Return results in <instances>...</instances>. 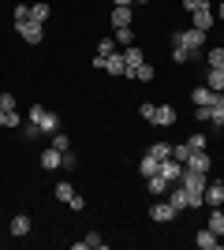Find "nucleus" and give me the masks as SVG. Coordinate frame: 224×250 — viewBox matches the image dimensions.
Here are the masks:
<instances>
[{
  "instance_id": "obj_10",
  "label": "nucleus",
  "mask_w": 224,
  "mask_h": 250,
  "mask_svg": "<svg viewBox=\"0 0 224 250\" xmlns=\"http://www.w3.org/2000/svg\"><path fill=\"white\" fill-rule=\"evenodd\" d=\"M149 217L157 220V224H164V220H172V217H176V209H172L168 202H153V206H149Z\"/></svg>"
},
{
  "instance_id": "obj_12",
  "label": "nucleus",
  "mask_w": 224,
  "mask_h": 250,
  "mask_svg": "<svg viewBox=\"0 0 224 250\" xmlns=\"http://www.w3.org/2000/svg\"><path fill=\"white\" fill-rule=\"evenodd\" d=\"M168 206L176 209V213L191 209V206H187V190H183V183H172V198H168Z\"/></svg>"
},
{
  "instance_id": "obj_19",
  "label": "nucleus",
  "mask_w": 224,
  "mask_h": 250,
  "mask_svg": "<svg viewBox=\"0 0 224 250\" xmlns=\"http://www.w3.org/2000/svg\"><path fill=\"white\" fill-rule=\"evenodd\" d=\"M213 94H217V90H209V86H198V90H191V101H194V104H213Z\"/></svg>"
},
{
  "instance_id": "obj_34",
  "label": "nucleus",
  "mask_w": 224,
  "mask_h": 250,
  "mask_svg": "<svg viewBox=\"0 0 224 250\" xmlns=\"http://www.w3.org/2000/svg\"><path fill=\"white\" fill-rule=\"evenodd\" d=\"M71 194H75L71 183H56V198H60V202H71Z\"/></svg>"
},
{
  "instance_id": "obj_41",
  "label": "nucleus",
  "mask_w": 224,
  "mask_h": 250,
  "mask_svg": "<svg viewBox=\"0 0 224 250\" xmlns=\"http://www.w3.org/2000/svg\"><path fill=\"white\" fill-rule=\"evenodd\" d=\"M75 165H79V157H75L71 149H64V165H60V168H75Z\"/></svg>"
},
{
  "instance_id": "obj_5",
  "label": "nucleus",
  "mask_w": 224,
  "mask_h": 250,
  "mask_svg": "<svg viewBox=\"0 0 224 250\" xmlns=\"http://www.w3.org/2000/svg\"><path fill=\"white\" fill-rule=\"evenodd\" d=\"M209 165H213V161H209V153H205V149H194L191 157H187V161H183V168H191V172H209Z\"/></svg>"
},
{
  "instance_id": "obj_22",
  "label": "nucleus",
  "mask_w": 224,
  "mask_h": 250,
  "mask_svg": "<svg viewBox=\"0 0 224 250\" xmlns=\"http://www.w3.org/2000/svg\"><path fill=\"white\" fill-rule=\"evenodd\" d=\"M112 26H131V8H112Z\"/></svg>"
},
{
  "instance_id": "obj_25",
  "label": "nucleus",
  "mask_w": 224,
  "mask_h": 250,
  "mask_svg": "<svg viewBox=\"0 0 224 250\" xmlns=\"http://www.w3.org/2000/svg\"><path fill=\"white\" fill-rule=\"evenodd\" d=\"M164 190H168V179L161 176V172H157V176H149V194H164Z\"/></svg>"
},
{
  "instance_id": "obj_42",
  "label": "nucleus",
  "mask_w": 224,
  "mask_h": 250,
  "mask_svg": "<svg viewBox=\"0 0 224 250\" xmlns=\"http://www.w3.org/2000/svg\"><path fill=\"white\" fill-rule=\"evenodd\" d=\"M153 108H157V104H149V101H142V108H139V112H142V120H153Z\"/></svg>"
},
{
  "instance_id": "obj_44",
  "label": "nucleus",
  "mask_w": 224,
  "mask_h": 250,
  "mask_svg": "<svg viewBox=\"0 0 224 250\" xmlns=\"http://www.w3.org/2000/svg\"><path fill=\"white\" fill-rule=\"evenodd\" d=\"M135 0H112V8H131Z\"/></svg>"
},
{
  "instance_id": "obj_6",
  "label": "nucleus",
  "mask_w": 224,
  "mask_h": 250,
  "mask_svg": "<svg viewBox=\"0 0 224 250\" xmlns=\"http://www.w3.org/2000/svg\"><path fill=\"white\" fill-rule=\"evenodd\" d=\"M191 15H194V30H205V34L213 30V19H217V15H213V8H209V4H202V8L191 11Z\"/></svg>"
},
{
  "instance_id": "obj_11",
  "label": "nucleus",
  "mask_w": 224,
  "mask_h": 250,
  "mask_svg": "<svg viewBox=\"0 0 224 250\" xmlns=\"http://www.w3.org/2000/svg\"><path fill=\"white\" fill-rule=\"evenodd\" d=\"M60 165H64V153H60V149H53V146L41 149V168L45 172H53V168H60Z\"/></svg>"
},
{
  "instance_id": "obj_20",
  "label": "nucleus",
  "mask_w": 224,
  "mask_h": 250,
  "mask_svg": "<svg viewBox=\"0 0 224 250\" xmlns=\"http://www.w3.org/2000/svg\"><path fill=\"white\" fill-rule=\"evenodd\" d=\"M205 86L221 94V90H224V67H209V79H205Z\"/></svg>"
},
{
  "instance_id": "obj_39",
  "label": "nucleus",
  "mask_w": 224,
  "mask_h": 250,
  "mask_svg": "<svg viewBox=\"0 0 224 250\" xmlns=\"http://www.w3.org/2000/svg\"><path fill=\"white\" fill-rule=\"evenodd\" d=\"M187 146H191V153H194V149H205V135H191V138H187Z\"/></svg>"
},
{
  "instance_id": "obj_2",
  "label": "nucleus",
  "mask_w": 224,
  "mask_h": 250,
  "mask_svg": "<svg viewBox=\"0 0 224 250\" xmlns=\"http://www.w3.org/2000/svg\"><path fill=\"white\" fill-rule=\"evenodd\" d=\"M202 42H205V30H172V45H183V49H191V60H198V52H202Z\"/></svg>"
},
{
  "instance_id": "obj_31",
  "label": "nucleus",
  "mask_w": 224,
  "mask_h": 250,
  "mask_svg": "<svg viewBox=\"0 0 224 250\" xmlns=\"http://www.w3.org/2000/svg\"><path fill=\"white\" fill-rule=\"evenodd\" d=\"M53 149H60V153H64V149H71V138H67L64 131H56V135H53Z\"/></svg>"
},
{
  "instance_id": "obj_35",
  "label": "nucleus",
  "mask_w": 224,
  "mask_h": 250,
  "mask_svg": "<svg viewBox=\"0 0 224 250\" xmlns=\"http://www.w3.org/2000/svg\"><path fill=\"white\" fill-rule=\"evenodd\" d=\"M26 19H30V4H19V8H15V26H22Z\"/></svg>"
},
{
  "instance_id": "obj_38",
  "label": "nucleus",
  "mask_w": 224,
  "mask_h": 250,
  "mask_svg": "<svg viewBox=\"0 0 224 250\" xmlns=\"http://www.w3.org/2000/svg\"><path fill=\"white\" fill-rule=\"evenodd\" d=\"M15 108V94H0V112H11Z\"/></svg>"
},
{
  "instance_id": "obj_23",
  "label": "nucleus",
  "mask_w": 224,
  "mask_h": 250,
  "mask_svg": "<svg viewBox=\"0 0 224 250\" xmlns=\"http://www.w3.org/2000/svg\"><path fill=\"white\" fill-rule=\"evenodd\" d=\"M11 235H19V239H22V235H30V217H15V220H11Z\"/></svg>"
},
{
  "instance_id": "obj_33",
  "label": "nucleus",
  "mask_w": 224,
  "mask_h": 250,
  "mask_svg": "<svg viewBox=\"0 0 224 250\" xmlns=\"http://www.w3.org/2000/svg\"><path fill=\"white\" fill-rule=\"evenodd\" d=\"M112 52H116L112 38H101V42H97V56H112Z\"/></svg>"
},
{
  "instance_id": "obj_26",
  "label": "nucleus",
  "mask_w": 224,
  "mask_h": 250,
  "mask_svg": "<svg viewBox=\"0 0 224 250\" xmlns=\"http://www.w3.org/2000/svg\"><path fill=\"white\" fill-rule=\"evenodd\" d=\"M149 153L157 157V161H164V157H172V142H153V146H149Z\"/></svg>"
},
{
  "instance_id": "obj_4",
  "label": "nucleus",
  "mask_w": 224,
  "mask_h": 250,
  "mask_svg": "<svg viewBox=\"0 0 224 250\" xmlns=\"http://www.w3.org/2000/svg\"><path fill=\"white\" fill-rule=\"evenodd\" d=\"M15 30L22 34V42H26V45H38V42H41V34H45V26H41V22H34V19H26L22 26H15Z\"/></svg>"
},
{
  "instance_id": "obj_32",
  "label": "nucleus",
  "mask_w": 224,
  "mask_h": 250,
  "mask_svg": "<svg viewBox=\"0 0 224 250\" xmlns=\"http://www.w3.org/2000/svg\"><path fill=\"white\" fill-rule=\"evenodd\" d=\"M172 60H176V63H187V60H191V49H183V45H172Z\"/></svg>"
},
{
  "instance_id": "obj_43",
  "label": "nucleus",
  "mask_w": 224,
  "mask_h": 250,
  "mask_svg": "<svg viewBox=\"0 0 224 250\" xmlns=\"http://www.w3.org/2000/svg\"><path fill=\"white\" fill-rule=\"evenodd\" d=\"M202 4H209V0H183V8H187V11H198Z\"/></svg>"
},
{
  "instance_id": "obj_13",
  "label": "nucleus",
  "mask_w": 224,
  "mask_h": 250,
  "mask_svg": "<svg viewBox=\"0 0 224 250\" xmlns=\"http://www.w3.org/2000/svg\"><path fill=\"white\" fill-rule=\"evenodd\" d=\"M105 71H108V75H127V63H123V52H112V56H105Z\"/></svg>"
},
{
  "instance_id": "obj_46",
  "label": "nucleus",
  "mask_w": 224,
  "mask_h": 250,
  "mask_svg": "<svg viewBox=\"0 0 224 250\" xmlns=\"http://www.w3.org/2000/svg\"><path fill=\"white\" fill-rule=\"evenodd\" d=\"M135 4H149V0H135Z\"/></svg>"
},
{
  "instance_id": "obj_40",
  "label": "nucleus",
  "mask_w": 224,
  "mask_h": 250,
  "mask_svg": "<svg viewBox=\"0 0 224 250\" xmlns=\"http://www.w3.org/2000/svg\"><path fill=\"white\" fill-rule=\"evenodd\" d=\"M67 206H71L75 213H82V209H86V202H82V194H71V202H67Z\"/></svg>"
},
{
  "instance_id": "obj_36",
  "label": "nucleus",
  "mask_w": 224,
  "mask_h": 250,
  "mask_svg": "<svg viewBox=\"0 0 224 250\" xmlns=\"http://www.w3.org/2000/svg\"><path fill=\"white\" fill-rule=\"evenodd\" d=\"M22 135H26V138H41L45 131H41L38 124H30V120H26V124H22Z\"/></svg>"
},
{
  "instance_id": "obj_15",
  "label": "nucleus",
  "mask_w": 224,
  "mask_h": 250,
  "mask_svg": "<svg viewBox=\"0 0 224 250\" xmlns=\"http://www.w3.org/2000/svg\"><path fill=\"white\" fill-rule=\"evenodd\" d=\"M153 75H157V71H153V63H146V60H142L139 67H135V71L127 75V79H135V83H153Z\"/></svg>"
},
{
  "instance_id": "obj_37",
  "label": "nucleus",
  "mask_w": 224,
  "mask_h": 250,
  "mask_svg": "<svg viewBox=\"0 0 224 250\" xmlns=\"http://www.w3.org/2000/svg\"><path fill=\"white\" fill-rule=\"evenodd\" d=\"M172 157H176V161H187V157H191V146H187V142H183V146H172Z\"/></svg>"
},
{
  "instance_id": "obj_27",
  "label": "nucleus",
  "mask_w": 224,
  "mask_h": 250,
  "mask_svg": "<svg viewBox=\"0 0 224 250\" xmlns=\"http://www.w3.org/2000/svg\"><path fill=\"white\" fill-rule=\"evenodd\" d=\"M30 19L34 22H45V19H49V4H30Z\"/></svg>"
},
{
  "instance_id": "obj_9",
  "label": "nucleus",
  "mask_w": 224,
  "mask_h": 250,
  "mask_svg": "<svg viewBox=\"0 0 224 250\" xmlns=\"http://www.w3.org/2000/svg\"><path fill=\"white\" fill-rule=\"evenodd\" d=\"M205 108H209V124L221 127L224 124V90H221V94H213V104H205Z\"/></svg>"
},
{
  "instance_id": "obj_3",
  "label": "nucleus",
  "mask_w": 224,
  "mask_h": 250,
  "mask_svg": "<svg viewBox=\"0 0 224 250\" xmlns=\"http://www.w3.org/2000/svg\"><path fill=\"white\" fill-rule=\"evenodd\" d=\"M30 124H38L45 135H56V131H60V120H56V112L41 108V104H34V108H30Z\"/></svg>"
},
{
  "instance_id": "obj_8",
  "label": "nucleus",
  "mask_w": 224,
  "mask_h": 250,
  "mask_svg": "<svg viewBox=\"0 0 224 250\" xmlns=\"http://www.w3.org/2000/svg\"><path fill=\"white\" fill-rule=\"evenodd\" d=\"M153 124L157 127H172L176 124V108H172V104H157V108H153Z\"/></svg>"
},
{
  "instance_id": "obj_24",
  "label": "nucleus",
  "mask_w": 224,
  "mask_h": 250,
  "mask_svg": "<svg viewBox=\"0 0 224 250\" xmlns=\"http://www.w3.org/2000/svg\"><path fill=\"white\" fill-rule=\"evenodd\" d=\"M82 247H94V250H101V247H105V239H101L97 231H90L86 239H79V243H75V250H82Z\"/></svg>"
},
{
  "instance_id": "obj_29",
  "label": "nucleus",
  "mask_w": 224,
  "mask_h": 250,
  "mask_svg": "<svg viewBox=\"0 0 224 250\" xmlns=\"http://www.w3.org/2000/svg\"><path fill=\"white\" fill-rule=\"evenodd\" d=\"M205 63L209 67H224V49H209L205 52Z\"/></svg>"
},
{
  "instance_id": "obj_21",
  "label": "nucleus",
  "mask_w": 224,
  "mask_h": 250,
  "mask_svg": "<svg viewBox=\"0 0 224 250\" xmlns=\"http://www.w3.org/2000/svg\"><path fill=\"white\" fill-rule=\"evenodd\" d=\"M209 231L224 235V209H221V206H213V213H209Z\"/></svg>"
},
{
  "instance_id": "obj_30",
  "label": "nucleus",
  "mask_w": 224,
  "mask_h": 250,
  "mask_svg": "<svg viewBox=\"0 0 224 250\" xmlns=\"http://www.w3.org/2000/svg\"><path fill=\"white\" fill-rule=\"evenodd\" d=\"M26 120L19 116V108H11V112H4V127H22Z\"/></svg>"
},
{
  "instance_id": "obj_14",
  "label": "nucleus",
  "mask_w": 224,
  "mask_h": 250,
  "mask_svg": "<svg viewBox=\"0 0 224 250\" xmlns=\"http://www.w3.org/2000/svg\"><path fill=\"white\" fill-rule=\"evenodd\" d=\"M142 60H146V56H142V49H139V45H127V49H123V63H127V75L135 71V67H139Z\"/></svg>"
},
{
  "instance_id": "obj_17",
  "label": "nucleus",
  "mask_w": 224,
  "mask_h": 250,
  "mask_svg": "<svg viewBox=\"0 0 224 250\" xmlns=\"http://www.w3.org/2000/svg\"><path fill=\"white\" fill-rule=\"evenodd\" d=\"M205 202L209 206H224V183H205Z\"/></svg>"
},
{
  "instance_id": "obj_45",
  "label": "nucleus",
  "mask_w": 224,
  "mask_h": 250,
  "mask_svg": "<svg viewBox=\"0 0 224 250\" xmlns=\"http://www.w3.org/2000/svg\"><path fill=\"white\" fill-rule=\"evenodd\" d=\"M213 15H221V19H224V0H221V4H217V11H213Z\"/></svg>"
},
{
  "instance_id": "obj_1",
  "label": "nucleus",
  "mask_w": 224,
  "mask_h": 250,
  "mask_svg": "<svg viewBox=\"0 0 224 250\" xmlns=\"http://www.w3.org/2000/svg\"><path fill=\"white\" fill-rule=\"evenodd\" d=\"M180 183H183V190H187V206H191V209H202V202H205V176H202V172L183 168Z\"/></svg>"
},
{
  "instance_id": "obj_18",
  "label": "nucleus",
  "mask_w": 224,
  "mask_h": 250,
  "mask_svg": "<svg viewBox=\"0 0 224 250\" xmlns=\"http://www.w3.org/2000/svg\"><path fill=\"white\" fill-rule=\"evenodd\" d=\"M157 168H161V161H157V157H153V153H146V157H142V161H139V172H142V176H157Z\"/></svg>"
},
{
  "instance_id": "obj_47",
  "label": "nucleus",
  "mask_w": 224,
  "mask_h": 250,
  "mask_svg": "<svg viewBox=\"0 0 224 250\" xmlns=\"http://www.w3.org/2000/svg\"><path fill=\"white\" fill-rule=\"evenodd\" d=\"M0 127H4V112H0Z\"/></svg>"
},
{
  "instance_id": "obj_7",
  "label": "nucleus",
  "mask_w": 224,
  "mask_h": 250,
  "mask_svg": "<svg viewBox=\"0 0 224 250\" xmlns=\"http://www.w3.org/2000/svg\"><path fill=\"white\" fill-rule=\"evenodd\" d=\"M157 172H161V176H164V179H168V183H180V176H183V165H180V161H176V157H164Z\"/></svg>"
},
{
  "instance_id": "obj_28",
  "label": "nucleus",
  "mask_w": 224,
  "mask_h": 250,
  "mask_svg": "<svg viewBox=\"0 0 224 250\" xmlns=\"http://www.w3.org/2000/svg\"><path fill=\"white\" fill-rule=\"evenodd\" d=\"M116 34V42L123 45V49H127V45H135V34H131V26H120V30H112Z\"/></svg>"
},
{
  "instance_id": "obj_16",
  "label": "nucleus",
  "mask_w": 224,
  "mask_h": 250,
  "mask_svg": "<svg viewBox=\"0 0 224 250\" xmlns=\"http://www.w3.org/2000/svg\"><path fill=\"white\" fill-rule=\"evenodd\" d=\"M194 243H198L202 250H217V247H221V235L205 228V231H198V239H194Z\"/></svg>"
}]
</instances>
